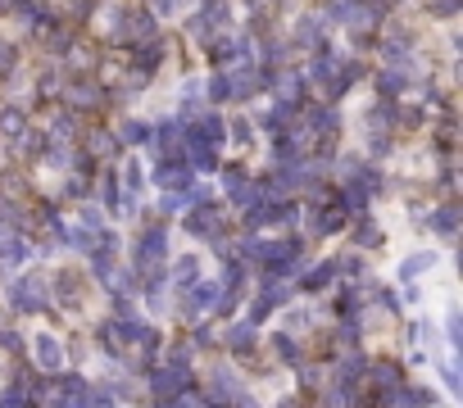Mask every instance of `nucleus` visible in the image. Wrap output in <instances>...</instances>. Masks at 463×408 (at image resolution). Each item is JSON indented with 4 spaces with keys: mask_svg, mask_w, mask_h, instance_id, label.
<instances>
[{
    "mask_svg": "<svg viewBox=\"0 0 463 408\" xmlns=\"http://www.w3.org/2000/svg\"><path fill=\"white\" fill-rule=\"evenodd\" d=\"M186 290H191V295H186V313H191V318H200L205 309H218V304H223V286H218V281H200L195 277Z\"/></svg>",
    "mask_w": 463,
    "mask_h": 408,
    "instance_id": "obj_1",
    "label": "nucleus"
},
{
    "mask_svg": "<svg viewBox=\"0 0 463 408\" xmlns=\"http://www.w3.org/2000/svg\"><path fill=\"white\" fill-rule=\"evenodd\" d=\"M164 254H168V236H164V232H146V236L137 241V249H132V263H137V268H150Z\"/></svg>",
    "mask_w": 463,
    "mask_h": 408,
    "instance_id": "obj_2",
    "label": "nucleus"
},
{
    "mask_svg": "<svg viewBox=\"0 0 463 408\" xmlns=\"http://www.w3.org/2000/svg\"><path fill=\"white\" fill-rule=\"evenodd\" d=\"M32 354H37V363H41L46 372H59V367H64V349H59V340H55L50 332L32 336Z\"/></svg>",
    "mask_w": 463,
    "mask_h": 408,
    "instance_id": "obj_3",
    "label": "nucleus"
},
{
    "mask_svg": "<svg viewBox=\"0 0 463 408\" xmlns=\"http://www.w3.org/2000/svg\"><path fill=\"white\" fill-rule=\"evenodd\" d=\"M46 300V286L41 277H19V286H14V309L19 313H37Z\"/></svg>",
    "mask_w": 463,
    "mask_h": 408,
    "instance_id": "obj_4",
    "label": "nucleus"
},
{
    "mask_svg": "<svg viewBox=\"0 0 463 408\" xmlns=\"http://www.w3.org/2000/svg\"><path fill=\"white\" fill-rule=\"evenodd\" d=\"M150 381H155V390H159L164 399H168V395L177 399V395H182V386L191 381V376H186V363H177V367H159V372H155Z\"/></svg>",
    "mask_w": 463,
    "mask_h": 408,
    "instance_id": "obj_5",
    "label": "nucleus"
},
{
    "mask_svg": "<svg viewBox=\"0 0 463 408\" xmlns=\"http://www.w3.org/2000/svg\"><path fill=\"white\" fill-rule=\"evenodd\" d=\"M23 263H28V241L23 236H0V268L19 272Z\"/></svg>",
    "mask_w": 463,
    "mask_h": 408,
    "instance_id": "obj_6",
    "label": "nucleus"
},
{
    "mask_svg": "<svg viewBox=\"0 0 463 408\" xmlns=\"http://www.w3.org/2000/svg\"><path fill=\"white\" fill-rule=\"evenodd\" d=\"M431 268H436V254H431V249H413V254L395 268V277L400 281H418L422 272H431Z\"/></svg>",
    "mask_w": 463,
    "mask_h": 408,
    "instance_id": "obj_7",
    "label": "nucleus"
},
{
    "mask_svg": "<svg viewBox=\"0 0 463 408\" xmlns=\"http://www.w3.org/2000/svg\"><path fill=\"white\" fill-rule=\"evenodd\" d=\"M191 136H195V141H205V145H223V141H227V123L218 119V114H205V119L195 123Z\"/></svg>",
    "mask_w": 463,
    "mask_h": 408,
    "instance_id": "obj_8",
    "label": "nucleus"
},
{
    "mask_svg": "<svg viewBox=\"0 0 463 408\" xmlns=\"http://www.w3.org/2000/svg\"><path fill=\"white\" fill-rule=\"evenodd\" d=\"M195 277H200V258H195V254H182V258H173V286H177V290H186V286H191V281Z\"/></svg>",
    "mask_w": 463,
    "mask_h": 408,
    "instance_id": "obj_9",
    "label": "nucleus"
},
{
    "mask_svg": "<svg viewBox=\"0 0 463 408\" xmlns=\"http://www.w3.org/2000/svg\"><path fill=\"white\" fill-rule=\"evenodd\" d=\"M431 227H436L441 236H454V227H459V209H454V204L436 209V214H431Z\"/></svg>",
    "mask_w": 463,
    "mask_h": 408,
    "instance_id": "obj_10",
    "label": "nucleus"
},
{
    "mask_svg": "<svg viewBox=\"0 0 463 408\" xmlns=\"http://www.w3.org/2000/svg\"><path fill=\"white\" fill-rule=\"evenodd\" d=\"M273 354H277L282 358V363H300V349H295V340H291V336H273Z\"/></svg>",
    "mask_w": 463,
    "mask_h": 408,
    "instance_id": "obj_11",
    "label": "nucleus"
},
{
    "mask_svg": "<svg viewBox=\"0 0 463 408\" xmlns=\"http://www.w3.org/2000/svg\"><path fill=\"white\" fill-rule=\"evenodd\" d=\"M82 390H86L82 376H64L59 381V399H68V404H82Z\"/></svg>",
    "mask_w": 463,
    "mask_h": 408,
    "instance_id": "obj_12",
    "label": "nucleus"
},
{
    "mask_svg": "<svg viewBox=\"0 0 463 408\" xmlns=\"http://www.w3.org/2000/svg\"><path fill=\"white\" fill-rule=\"evenodd\" d=\"M205 91H209V100H232V77L218 73L214 82H205Z\"/></svg>",
    "mask_w": 463,
    "mask_h": 408,
    "instance_id": "obj_13",
    "label": "nucleus"
},
{
    "mask_svg": "<svg viewBox=\"0 0 463 408\" xmlns=\"http://www.w3.org/2000/svg\"><path fill=\"white\" fill-rule=\"evenodd\" d=\"M123 141H128V145H141V141H150V127H146V123H123Z\"/></svg>",
    "mask_w": 463,
    "mask_h": 408,
    "instance_id": "obj_14",
    "label": "nucleus"
},
{
    "mask_svg": "<svg viewBox=\"0 0 463 408\" xmlns=\"http://www.w3.org/2000/svg\"><path fill=\"white\" fill-rule=\"evenodd\" d=\"M336 272V263H318V268H309V277H304V286H327Z\"/></svg>",
    "mask_w": 463,
    "mask_h": 408,
    "instance_id": "obj_15",
    "label": "nucleus"
},
{
    "mask_svg": "<svg viewBox=\"0 0 463 408\" xmlns=\"http://www.w3.org/2000/svg\"><path fill=\"white\" fill-rule=\"evenodd\" d=\"M250 340H255L250 327H232V332H227V345H232V349H250Z\"/></svg>",
    "mask_w": 463,
    "mask_h": 408,
    "instance_id": "obj_16",
    "label": "nucleus"
},
{
    "mask_svg": "<svg viewBox=\"0 0 463 408\" xmlns=\"http://www.w3.org/2000/svg\"><path fill=\"white\" fill-rule=\"evenodd\" d=\"M395 404H431V390H395Z\"/></svg>",
    "mask_w": 463,
    "mask_h": 408,
    "instance_id": "obj_17",
    "label": "nucleus"
},
{
    "mask_svg": "<svg viewBox=\"0 0 463 408\" xmlns=\"http://www.w3.org/2000/svg\"><path fill=\"white\" fill-rule=\"evenodd\" d=\"M123 182H128V191H141V182H146V172H141V159H128V172H123Z\"/></svg>",
    "mask_w": 463,
    "mask_h": 408,
    "instance_id": "obj_18",
    "label": "nucleus"
},
{
    "mask_svg": "<svg viewBox=\"0 0 463 408\" xmlns=\"http://www.w3.org/2000/svg\"><path fill=\"white\" fill-rule=\"evenodd\" d=\"M0 127H5V136H19L23 114H19V109H5V114H0Z\"/></svg>",
    "mask_w": 463,
    "mask_h": 408,
    "instance_id": "obj_19",
    "label": "nucleus"
},
{
    "mask_svg": "<svg viewBox=\"0 0 463 408\" xmlns=\"http://www.w3.org/2000/svg\"><path fill=\"white\" fill-rule=\"evenodd\" d=\"M105 204H109V209H119V182H114V177L105 182Z\"/></svg>",
    "mask_w": 463,
    "mask_h": 408,
    "instance_id": "obj_20",
    "label": "nucleus"
},
{
    "mask_svg": "<svg viewBox=\"0 0 463 408\" xmlns=\"http://www.w3.org/2000/svg\"><path fill=\"white\" fill-rule=\"evenodd\" d=\"M359 245H377V227L364 223V232H359Z\"/></svg>",
    "mask_w": 463,
    "mask_h": 408,
    "instance_id": "obj_21",
    "label": "nucleus"
},
{
    "mask_svg": "<svg viewBox=\"0 0 463 408\" xmlns=\"http://www.w3.org/2000/svg\"><path fill=\"white\" fill-rule=\"evenodd\" d=\"M431 10H436V14H454V10H459V0H431Z\"/></svg>",
    "mask_w": 463,
    "mask_h": 408,
    "instance_id": "obj_22",
    "label": "nucleus"
},
{
    "mask_svg": "<svg viewBox=\"0 0 463 408\" xmlns=\"http://www.w3.org/2000/svg\"><path fill=\"white\" fill-rule=\"evenodd\" d=\"M232 136H237V141H250V123L237 119V123H232Z\"/></svg>",
    "mask_w": 463,
    "mask_h": 408,
    "instance_id": "obj_23",
    "label": "nucleus"
},
{
    "mask_svg": "<svg viewBox=\"0 0 463 408\" xmlns=\"http://www.w3.org/2000/svg\"><path fill=\"white\" fill-rule=\"evenodd\" d=\"M300 41H313V19H300Z\"/></svg>",
    "mask_w": 463,
    "mask_h": 408,
    "instance_id": "obj_24",
    "label": "nucleus"
},
{
    "mask_svg": "<svg viewBox=\"0 0 463 408\" xmlns=\"http://www.w3.org/2000/svg\"><path fill=\"white\" fill-rule=\"evenodd\" d=\"M159 10H164V14H173V10H177V0H159Z\"/></svg>",
    "mask_w": 463,
    "mask_h": 408,
    "instance_id": "obj_25",
    "label": "nucleus"
}]
</instances>
